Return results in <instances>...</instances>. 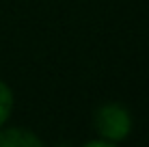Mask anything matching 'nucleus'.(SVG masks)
Returning <instances> with one entry per match:
<instances>
[{
    "mask_svg": "<svg viewBox=\"0 0 149 147\" xmlns=\"http://www.w3.org/2000/svg\"><path fill=\"white\" fill-rule=\"evenodd\" d=\"M95 130L102 134V139H108L110 143L123 141L132 130V119L123 106L119 104H104L95 110L93 117Z\"/></svg>",
    "mask_w": 149,
    "mask_h": 147,
    "instance_id": "obj_1",
    "label": "nucleus"
},
{
    "mask_svg": "<svg viewBox=\"0 0 149 147\" xmlns=\"http://www.w3.org/2000/svg\"><path fill=\"white\" fill-rule=\"evenodd\" d=\"M41 145H43V141L30 130L11 128L0 132V147H41Z\"/></svg>",
    "mask_w": 149,
    "mask_h": 147,
    "instance_id": "obj_2",
    "label": "nucleus"
},
{
    "mask_svg": "<svg viewBox=\"0 0 149 147\" xmlns=\"http://www.w3.org/2000/svg\"><path fill=\"white\" fill-rule=\"evenodd\" d=\"M11 108H13V93L4 82H0V125L7 121Z\"/></svg>",
    "mask_w": 149,
    "mask_h": 147,
    "instance_id": "obj_3",
    "label": "nucleus"
},
{
    "mask_svg": "<svg viewBox=\"0 0 149 147\" xmlns=\"http://www.w3.org/2000/svg\"><path fill=\"white\" fill-rule=\"evenodd\" d=\"M86 147H112L115 143H110L108 139H97V141H86Z\"/></svg>",
    "mask_w": 149,
    "mask_h": 147,
    "instance_id": "obj_4",
    "label": "nucleus"
}]
</instances>
